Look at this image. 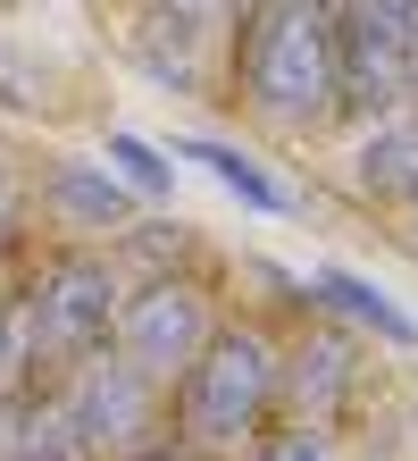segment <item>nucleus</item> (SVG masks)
Listing matches in <instances>:
<instances>
[{
	"instance_id": "obj_1",
	"label": "nucleus",
	"mask_w": 418,
	"mask_h": 461,
	"mask_svg": "<svg viewBox=\"0 0 418 461\" xmlns=\"http://www.w3.org/2000/svg\"><path fill=\"white\" fill-rule=\"evenodd\" d=\"M243 101L276 134H310L343 110V17H334V0H251Z\"/></svg>"
},
{
	"instance_id": "obj_2",
	"label": "nucleus",
	"mask_w": 418,
	"mask_h": 461,
	"mask_svg": "<svg viewBox=\"0 0 418 461\" xmlns=\"http://www.w3.org/2000/svg\"><path fill=\"white\" fill-rule=\"evenodd\" d=\"M276 386H285V361H276V344L260 328H218V344L192 361V377L176 386V437L184 445H243V437H260V420H268V402Z\"/></svg>"
},
{
	"instance_id": "obj_3",
	"label": "nucleus",
	"mask_w": 418,
	"mask_h": 461,
	"mask_svg": "<svg viewBox=\"0 0 418 461\" xmlns=\"http://www.w3.org/2000/svg\"><path fill=\"white\" fill-rule=\"evenodd\" d=\"M25 319H34V352L42 369H76L84 352H101L109 336H118L126 319V285L118 268H109L101 252H84V243H67V252H50L34 277H25Z\"/></svg>"
},
{
	"instance_id": "obj_4",
	"label": "nucleus",
	"mask_w": 418,
	"mask_h": 461,
	"mask_svg": "<svg viewBox=\"0 0 418 461\" xmlns=\"http://www.w3.org/2000/svg\"><path fill=\"white\" fill-rule=\"evenodd\" d=\"M59 428H67V445L76 453H143L159 445L151 437V420H159V377H143L126 361L118 344H101V352H84V361L59 377Z\"/></svg>"
},
{
	"instance_id": "obj_5",
	"label": "nucleus",
	"mask_w": 418,
	"mask_h": 461,
	"mask_svg": "<svg viewBox=\"0 0 418 461\" xmlns=\"http://www.w3.org/2000/svg\"><path fill=\"white\" fill-rule=\"evenodd\" d=\"M343 17V110L418 101V0H334Z\"/></svg>"
},
{
	"instance_id": "obj_6",
	"label": "nucleus",
	"mask_w": 418,
	"mask_h": 461,
	"mask_svg": "<svg viewBox=\"0 0 418 461\" xmlns=\"http://www.w3.org/2000/svg\"><path fill=\"white\" fill-rule=\"evenodd\" d=\"M218 344V319H209V303L192 285H176V277H151L143 294H126V319H118V352L143 377H159V386H184L192 377V361Z\"/></svg>"
},
{
	"instance_id": "obj_7",
	"label": "nucleus",
	"mask_w": 418,
	"mask_h": 461,
	"mask_svg": "<svg viewBox=\"0 0 418 461\" xmlns=\"http://www.w3.org/2000/svg\"><path fill=\"white\" fill-rule=\"evenodd\" d=\"M42 210L59 227H76V235H118L126 227V185H118V168H93V159H59V168H42Z\"/></svg>"
},
{
	"instance_id": "obj_8",
	"label": "nucleus",
	"mask_w": 418,
	"mask_h": 461,
	"mask_svg": "<svg viewBox=\"0 0 418 461\" xmlns=\"http://www.w3.org/2000/svg\"><path fill=\"white\" fill-rule=\"evenodd\" d=\"M343 386H351V344L310 336V344L285 352V386H276V402L293 411V428H326L334 402H343Z\"/></svg>"
},
{
	"instance_id": "obj_9",
	"label": "nucleus",
	"mask_w": 418,
	"mask_h": 461,
	"mask_svg": "<svg viewBox=\"0 0 418 461\" xmlns=\"http://www.w3.org/2000/svg\"><path fill=\"white\" fill-rule=\"evenodd\" d=\"M310 303H326V311H351L360 328H377L385 344H418V319H410L402 303H385V294H377L369 277H351V268H310Z\"/></svg>"
},
{
	"instance_id": "obj_10",
	"label": "nucleus",
	"mask_w": 418,
	"mask_h": 461,
	"mask_svg": "<svg viewBox=\"0 0 418 461\" xmlns=\"http://www.w3.org/2000/svg\"><path fill=\"white\" fill-rule=\"evenodd\" d=\"M360 185H369L377 202L418 210V126H377L369 143H360Z\"/></svg>"
},
{
	"instance_id": "obj_11",
	"label": "nucleus",
	"mask_w": 418,
	"mask_h": 461,
	"mask_svg": "<svg viewBox=\"0 0 418 461\" xmlns=\"http://www.w3.org/2000/svg\"><path fill=\"white\" fill-rule=\"evenodd\" d=\"M176 159H201V168L227 185V194H243L251 210H285V185H276L260 159H243L235 143H176Z\"/></svg>"
},
{
	"instance_id": "obj_12",
	"label": "nucleus",
	"mask_w": 418,
	"mask_h": 461,
	"mask_svg": "<svg viewBox=\"0 0 418 461\" xmlns=\"http://www.w3.org/2000/svg\"><path fill=\"white\" fill-rule=\"evenodd\" d=\"M109 159H118V176L143 185V194H167V185H176V176H167V159L143 143V134H109Z\"/></svg>"
},
{
	"instance_id": "obj_13",
	"label": "nucleus",
	"mask_w": 418,
	"mask_h": 461,
	"mask_svg": "<svg viewBox=\"0 0 418 461\" xmlns=\"http://www.w3.org/2000/svg\"><path fill=\"white\" fill-rule=\"evenodd\" d=\"M251 461H334V437L326 428H285V437H260Z\"/></svg>"
},
{
	"instance_id": "obj_14",
	"label": "nucleus",
	"mask_w": 418,
	"mask_h": 461,
	"mask_svg": "<svg viewBox=\"0 0 418 461\" xmlns=\"http://www.w3.org/2000/svg\"><path fill=\"white\" fill-rule=\"evenodd\" d=\"M159 17H167V25H184V34H209V25L227 17V0H159Z\"/></svg>"
},
{
	"instance_id": "obj_15",
	"label": "nucleus",
	"mask_w": 418,
	"mask_h": 461,
	"mask_svg": "<svg viewBox=\"0 0 418 461\" xmlns=\"http://www.w3.org/2000/svg\"><path fill=\"white\" fill-rule=\"evenodd\" d=\"M17 210H25V185H17V168L0 159V243L17 235Z\"/></svg>"
},
{
	"instance_id": "obj_16",
	"label": "nucleus",
	"mask_w": 418,
	"mask_h": 461,
	"mask_svg": "<svg viewBox=\"0 0 418 461\" xmlns=\"http://www.w3.org/2000/svg\"><path fill=\"white\" fill-rule=\"evenodd\" d=\"M126 461H209V453H201V445H184V437H159V445L126 453Z\"/></svg>"
}]
</instances>
